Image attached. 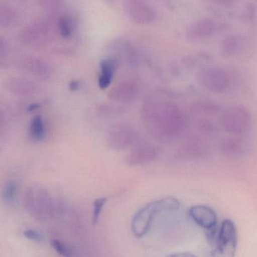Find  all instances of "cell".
Masks as SVG:
<instances>
[{"label":"cell","mask_w":257,"mask_h":257,"mask_svg":"<svg viewBox=\"0 0 257 257\" xmlns=\"http://www.w3.org/2000/svg\"><path fill=\"white\" fill-rule=\"evenodd\" d=\"M21 67L33 76L44 81L48 79L51 76V66L47 62L41 59L33 57L24 59L21 62Z\"/></svg>","instance_id":"cell-17"},{"label":"cell","mask_w":257,"mask_h":257,"mask_svg":"<svg viewBox=\"0 0 257 257\" xmlns=\"http://www.w3.org/2000/svg\"><path fill=\"white\" fill-rule=\"evenodd\" d=\"M141 117L150 136L163 143L181 137L189 123L188 116L179 105L161 96H151L145 100Z\"/></svg>","instance_id":"cell-1"},{"label":"cell","mask_w":257,"mask_h":257,"mask_svg":"<svg viewBox=\"0 0 257 257\" xmlns=\"http://www.w3.org/2000/svg\"><path fill=\"white\" fill-rule=\"evenodd\" d=\"M166 257H196L194 255L191 254L189 253H173V254L169 255Z\"/></svg>","instance_id":"cell-32"},{"label":"cell","mask_w":257,"mask_h":257,"mask_svg":"<svg viewBox=\"0 0 257 257\" xmlns=\"http://www.w3.org/2000/svg\"><path fill=\"white\" fill-rule=\"evenodd\" d=\"M51 246L53 248L63 257H75V250L71 246L63 241L58 239H54L51 241Z\"/></svg>","instance_id":"cell-23"},{"label":"cell","mask_w":257,"mask_h":257,"mask_svg":"<svg viewBox=\"0 0 257 257\" xmlns=\"http://www.w3.org/2000/svg\"><path fill=\"white\" fill-rule=\"evenodd\" d=\"M215 21L210 18H202L188 26L186 36L190 41H200L211 37L217 32Z\"/></svg>","instance_id":"cell-12"},{"label":"cell","mask_w":257,"mask_h":257,"mask_svg":"<svg viewBox=\"0 0 257 257\" xmlns=\"http://www.w3.org/2000/svg\"><path fill=\"white\" fill-rule=\"evenodd\" d=\"M220 123L226 133L232 136H239L250 127L251 116L244 105H234L223 111Z\"/></svg>","instance_id":"cell-5"},{"label":"cell","mask_w":257,"mask_h":257,"mask_svg":"<svg viewBox=\"0 0 257 257\" xmlns=\"http://www.w3.org/2000/svg\"><path fill=\"white\" fill-rule=\"evenodd\" d=\"M211 3H214L217 6H223V7H229L233 4L234 0H208Z\"/></svg>","instance_id":"cell-31"},{"label":"cell","mask_w":257,"mask_h":257,"mask_svg":"<svg viewBox=\"0 0 257 257\" xmlns=\"http://www.w3.org/2000/svg\"><path fill=\"white\" fill-rule=\"evenodd\" d=\"M24 235L27 239L36 241V242H40L42 241V237L40 233L33 229H27V230L24 231Z\"/></svg>","instance_id":"cell-29"},{"label":"cell","mask_w":257,"mask_h":257,"mask_svg":"<svg viewBox=\"0 0 257 257\" xmlns=\"http://www.w3.org/2000/svg\"><path fill=\"white\" fill-rule=\"evenodd\" d=\"M189 214L196 224L208 231L210 238L213 239L217 221L215 211L206 205H198L191 207Z\"/></svg>","instance_id":"cell-10"},{"label":"cell","mask_w":257,"mask_h":257,"mask_svg":"<svg viewBox=\"0 0 257 257\" xmlns=\"http://www.w3.org/2000/svg\"><path fill=\"white\" fill-rule=\"evenodd\" d=\"M178 156L181 158L199 159L206 157L209 153V146L200 139H191L183 144L178 149Z\"/></svg>","instance_id":"cell-15"},{"label":"cell","mask_w":257,"mask_h":257,"mask_svg":"<svg viewBox=\"0 0 257 257\" xmlns=\"http://www.w3.org/2000/svg\"><path fill=\"white\" fill-rule=\"evenodd\" d=\"M106 202V198H99L93 202V213H92V221L93 224H96L99 222L101 213Z\"/></svg>","instance_id":"cell-26"},{"label":"cell","mask_w":257,"mask_h":257,"mask_svg":"<svg viewBox=\"0 0 257 257\" xmlns=\"http://www.w3.org/2000/svg\"><path fill=\"white\" fill-rule=\"evenodd\" d=\"M39 5L47 11H54L60 6L61 0H38Z\"/></svg>","instance_id":"cell-28"},{"label":"cell","mask_w":257,"mask_h":257,"mask_svg":"<svg viewBox=\"0 0 257 257\" xmlns=\"http://www.w3.org/2000/svg\"><path fill=\"white\" fill-rule=\"evenodd\" d=\"M5 123V115L4 112L3 110L0 108V128L4 125Z\"/></svg>","instance_id":"cell-34"},{"label":"cell","mask_w":257,"mask_h":257,"mask_svg":"<svg viewBox=\"0 0 257 257\" xmlns=\"http://www.w3.org/2000/svg\"><path fill=\"white\" fill-rule=\"evenodd\" d=\"M140 87L136 80L124 79L119 81L108 93L111 100L119 104H127L133 102L139 96Z\"/></svg>","instance_id":"cell-9"},{"label":"cell","mask_w":257,"mask_h":257,"mask_svg":"<svg viewBox=\"0 0 257 257\" xmlns=\"http://www.w3.org/2000/svg\"><path fill=\"white\" fill-rule=\"evenodd\" d=\"M159 150L155 145L150 143H141L135 145L126 157V163L128 166H144L157 159Z\"/></svg>","instance_id":"cell-11"},{"label":"cell","mask_w":257,"mask_h":257,"mask_svg":"<svg viewBox=\"0 0 257 257\" xmlns=\"http://www.w3.org/2000/svg\"><path fill=\"white\" fill-rule=\"evenodd\" d=\"M139 133L127 123H118L110 127L107 133V144L113 150L122 151L136 145Z\"/></svg>","instance_id":"cell-7"},{"label":"cell","mask_w":257,"mask_h":257,"mask_svg":"<svg viewBox=\"0 0 257 257\" xmlns=\"http://www.w3.org/2000/svg\"><path fill=\"white\" fill-rule=\"evenodd\" d=\"M198 84L211 93H226L231 87V78L227 71L217 66L202 68L196 75Z\"/></svg>","instance_id":"cell-4"},{"label":"cell","mask_w":257,"mask_h":257,"mask_svg":"<svg viewBox=\"0 0 257 257\" xmlns=\"http://www.w3.org/2000/svg\"><path fill=\"white\" fill-rule=\"evenodd\" d=\"M179 202L172 198L152 202L136 213L132 221L131 229L136 238H142L148 233L157 214L163 211H176Z\"/></svg>","instance_id":"cell-3"},{"label":"cell","mask_w":257,"mask_h":257,"mask_svg":"<svg viewBox=\"0 0 257 257\" xmlns=\"http://www.w3.org/2000/svg\"><path fill=\"white\" fill-rule=\"evenodd\" d=\"M241 45V39L237 35H230L221 41L220 45V54L225 58L236 55Z\"/></svg>","instance_id":"cell-20"},{"label":"cell","mask_w":257,"mask_h":257,"mask_svg":"<svg viewBox=\"0 0 257 257\" xmlns=\"http://www.w3.org/2000/svg\"><path fill=\"white\" fill-rule=\"evenodd\" d=\"M256 9L253 3H249L244 6V10L241 14V20L244 22L249 23L253 21L256 17Z\"/></svg>","instance_id":"cell-27"},{"label":"cell","mask_w":257,"mask_h":257,"mask_svg":"<svg viewBox=\"0 0 257 257\" xmlns=\"http://www.w3.org/2000/svg\"><path fill=\"white\" fill-rule=\"evenodd\" d=\"M6 87L11 93L22 97H30L38 92V86L30 80L12 77L6 80Z\"/></svg>","instance_id":"cell-16"},{"label":"cell","mask_w":257,"mask_h":257,"mask_svg":"<svg viewBox=\"0 0 257 257\" xmlns=\"http://www.w3.org/2000/svg\"><path fill=\"white\" fill-rule=\"evenodd\" d=\"M78 83L76 81H72V82L70 83V84H69V87H70V89L72 90H76L77 87H78Z\"/></svg>","instance_id":"cell-35"},{"label":"cell","mask_w":257,"mask_h":257,"mask_svg":"<svg viewBox=\"0 0 257 257\" xmlns=\"http://www.w3.org/2000/svg\"><path fill=\"white\" fill-rule=\"evenodd\" d=\"M17 189L18 186L15 181H10L6 183L2 191V199L3 201L6 202H12L16 194Z\"/></svg>","instance_id":"cell-25"},{"label":"cell","mask_w":257,"mask_h":257,"mask_svg":"<svg viewBox=\"0 0 257 257\" xmlns=\"http://www.w3.org/2000/svg\"><path fill=\"white\" fill-rule=\"evenodd\" d=\"M222 113L221 106L218 104L208 101H200L192 105L188 120L200 133L213 134L219 130L220 123L217 119L221 117Z\"/></svg>","instance_id":"cell-2"},{"label":"cell","mask_w":257,"mask_h":257,"mask_svg":"<svg viewBox=\"0 0 257 257\" xmlns=\"http://www.w3.org/2000/svg\"><path fill=\"white\" fill-rule=\"evenodd\" d=\"M16 19V12L12 6L3 5L0 7V27H10Z\"/></svg>","instance_id":"cell-22"},{"label":"cell","mask_w":257,"mask_h":257,"mask_svg":"<svg viewBox=\"0 0 257 257\" xmlns=\"http://www.w3.org/2000/svg\"><path fill=\"white\" fill-rule=\"evenodd\" d=\"M40 106L41 105L39 103L31 104V105H29L28 109L27 110H28V111H33L35 110L38 109Z\"/></svg>","instance_id":"cell-33"},{"label":"cell","mask_w":257,"mask_h":257,"mask_svg":"<svg viewBox=\"0 0 257 257\" xmlns=\"http://www.w3.org/2000/svg\"><path fill=\"white\" fill-rule=\"evenodd\" d=\"M246 145L242 139L234 137L226 138L220 142L219 151L227 157H234L241 155L245 151Z\"/></svg>","instance_id":"cell-18"},{"label":"cell","mask_w":257,"mask_h":257,"mask_svg":"<svg viewBox=\"0 0 257 257\" xmlns=\"http://www.w3.org/2000/svg\"><path fill=\"white\" fill-rule=\"evenodd\" d=\"M126 7L128 16L137 24H151L155 18L154 11L142 0H128Z\"/></svg>","instance_id":"cell-13"},{"label":"cell","mask_w":257,"mask_h":257,"mask_svg":"<svg viewBox=\"0 0 257 257\" xmlns=\"http://www.w3.org/2000/svg\"><path fill=\"white\" fill-rule=\"evenodd\" d=\"M56 214V202L48 190L42 187L34 188V208L30 215L38 221H43Z\"/></svg>","instance_id":"cell-8"},{"label":"cell","mask_w":257,"mask_h":257,"mask_svg":"<svg viewBox=\"0 0 257 257\" xmlns=\"http://www.w3.org/2000/svg\"><path fill=\"white\" fill-rule=\"evenodd\" d=\"M49 27L42 21H36L31 26L25 27L20 33V39L27 45H33L45 40L48 36Z\"/></svg>","instance_id":"cell-14"},{"label":"cell","mask_w":257,"mask_h":257,"mask_svg":"<svg viewBox=\"0 0 257 257\" xmlns=\"http://www.w3.org/2000/svg\"><path fill=\"white\" fill-rule=\"evenodd\" d=\"M58 29L62 37L69 38L73 32V23L69 18L62 17L58 21Z\"/></svg>","instance_id":"cell-24"},{"label":"cell","mask_w":257,"mask_h":257,"mask_svg":"<svg viewBox=\"0 0 257 257\" xmlns=\"http://www.w3.org/2000/svg\"><path fill=\"white\" fill-rule=\"evenodd\" d=\"M30 135L35 141L42 140L45 137V126L41 115H36L30 122Z\"/></svg>","instance_id":"cell-21"},{"label":"cell","mask_w":257,"mask_h":257,"mask_svg":"<svg viewBox=\"0 0 257 257\" xmlns=\"http://www.w3.org/2000/svg\"><path fill=\"white\" fill-rule=\"evenodd\" d=\"M8 53V45L6 39L0 36V57H6Z\"/></svg>","instance_id":"cell-30"},{"label":"cell","mask_w":257,"mask_h":257,"mask_svg":"<svg viewBox=\"0 0 257 257\" xmlns=\"http://www.w3.org/2000/svg\"><path fill=\"white\" fill-rule=\"evenodd\" d=\"M238 244V232L233 221L223 220L217 239V248L212 257H234Z\"/></svg>","instance_id":"cell-6"},{"label":"cell","mask_w":257,"mask_h":257,"mask_svg":"<svg viewBox=\"0 0 257 257\" xmlns=\"http://www.w3.org/2000/svg\"><path fill=\"white\" fill-rule=\"evenodd\" d=\"M117 69V63L112 59L102 60L100 63V71L98 76V85L102 90L111 85Z\"/></svg>","instance_id":"cell-19"}]
</instances>
